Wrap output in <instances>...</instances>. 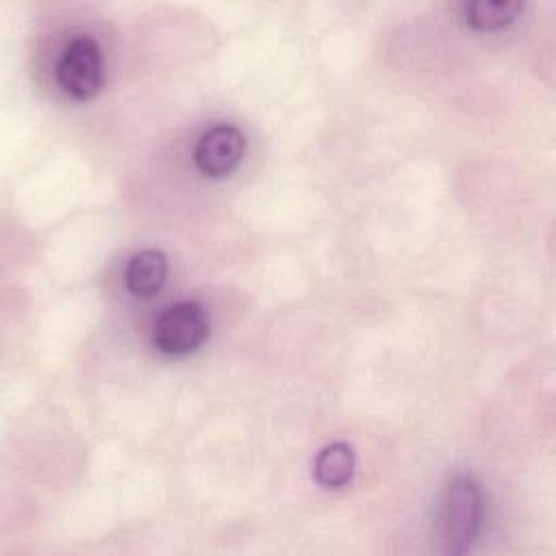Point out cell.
<instances>
[{
	"mask_svg": "<svg viewBox=\"0 0 556 556\" xmlns=\"http://www.w3.org/2000/svg\"><path fill=\"white\" fill-rule=\"evenodd\" d=\"M484 519V495L471 476L454 478L439 506V536L445 554H465L478 539Z\"/></svg>",
	"mask_w": 556,
	"mask_h": 556,
	"instance_id": "cell-1",
	"label": "cell"
},
{
	"mask_svg": "<svg viewBox=\"0 0 556 556\" xmlns=\"http://www.w3.org/2000/svg\"><path fill=\"white\" fill-rule=\"evenodd\" d=\"M211 321L202 304L185 300L167 306L154 328L152 343L161 354L187 356L195 352L208 337Z\"/></svg>",
	"mask_w": 556,
	"mask_h": 556,
	"instance_id": "cell-2",
	"label": "cell"
},
{
	"mask_svg": "<svg viewBox=\"0 0 556 556\" xmlns=\"http://www.w3.org/2000/svg\"><path fill=\"white\" fill-rule=\"evenodd\" d=\"M56 80L63 91L76 100H91L98 96L104 80V67L100 46L93 37L78 35L65 46L56 63Z\"/></svg>",
	"mask_w": 556,
	"mask_h": 556,
	"instance_id": "cell-3",
	"label": "cell"
},
{
	"mask_svg": "<svg viewBox=\"0 0 556 556\" xmlns=\"http://www.w3.org/2000/svg\"><path fill=\"white\" fill-rule=\"evenodd\" d=\"M245 154V135L232 124H217L202 132L195 143V167L208 178L232 174Z\"/></svg>",
	"mask_w": 556,
	"mask_h": 556,
	"instance_id": "cell-4",
	"label": "cell"
},
{
	"mask_svg": "<svg viewBox=\"0 0 556 556\" xmlns=\"http://www.w3.org/2000/svg\"><path fill=\"white\" fill-rule=\"evenodd\" d=\"M126 287L137 298H150L159 293L167 280V256L156 250H139L126 265Z\"/></svg>",
	"mask_w": 556,
	"mask_h": 556,
	"instance_id": "cell-5",
	"label": "cell"
},
{
	"mask_svg": "<svg viewBox=\"0 0 556 556\" xmlns=\"http://www.w3.org/2000/svg\"><path fill=\"white\" fill-rule=\"evenodd\" d=\"M354 450L343 441H334L321 447L313 460V476L326 489H341L350 484L354 476Z\"/></svg>",
	"mask_w": 556,
	"mask_h": 556,
	"instance_id": "cell-6",
	"label": "cell"
},
{
	"mask_svg": "<svg viewBox=\"0 0 556 556\" xmlns=\"http://www.w3.org/2000/svg\"><path fill=\"white\" fill-rule=\"evenodd\" d=\"M521 11L519 0H471L465 4V22L476 30H500L510 26Z\"/></svg>",
	"mask_w": 556,
	"mask_h": 556,
	"instance_id": "cell-7",
	"label": "cell"
}]
</instances>
